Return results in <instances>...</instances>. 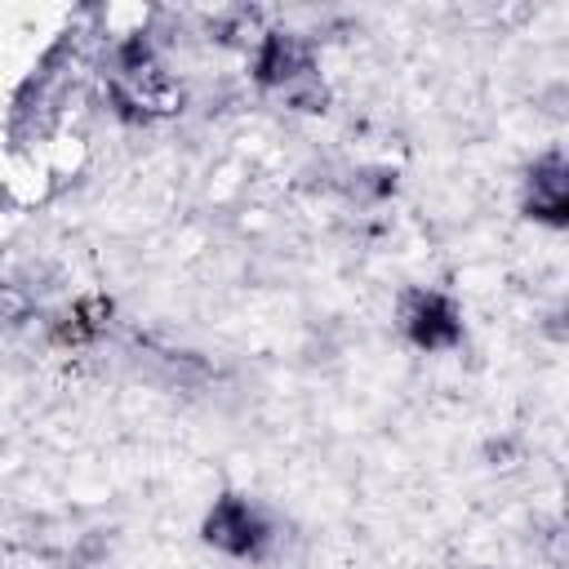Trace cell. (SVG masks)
Segmentation results:
<instances>
[{"instance_id": "cell-1", "label": "cell", "mask_w": 569, "mask_h": 569, "mask_svg": "<svg viewBox=\"0 0 569 569\" xmlns=\"http://www.w3.org/2000/svg\"><path fill=\"white\" fill-rule=\"evenodd\" d=\"M204 538H209L218 551H227V556L258 560V556L271 547L276 529H271V520H267L249 498H222V502L209 511V520H204Z\"/></svg>"}, {"instance_id": "cell-2", "label": "cell", "mask_w": 569, "mask_h": 569, "mask_svg": "<svg viewBox=\"0 0 569 569\" xmlns=\"http://www.w3.org/2000/svg\"><path fill=\"white\" fill-rule=\"evenodd\" d=\"M405 325H409L413 342L427 347V351H436V347H445V342L458 338V311H453L440 293H422V298H413V311L405 316Z\"/></svg>"}]
</instances>
